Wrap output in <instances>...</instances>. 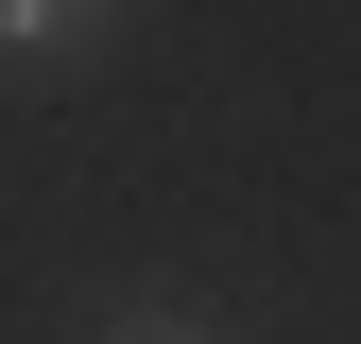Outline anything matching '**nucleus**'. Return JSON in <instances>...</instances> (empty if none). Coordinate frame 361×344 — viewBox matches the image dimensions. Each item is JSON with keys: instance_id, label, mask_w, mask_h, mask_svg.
<instances>
[{"instance_id": "obj_1", "label": "nucleus", "mask_w": 361, "mask_h": 344, "mask_svg": "<svg viewBox=\"0 0 361 344\" xmlns=\"http://www.w3.org/2000/svg\"><path fill=\"white\" fill-rule=\"evenodd\" d=\"M138 0H0V69H86Z\"/></svg>"}, {"instance_id": "obj_2", "label": "nucleus", "mask_w": 361, "mask_h": 344, "mask_svg": "<svg viewBox=\"0 0 361 344\" xmlns=\"http://www.w3.org/2000/svg\"><path fill=\"white\" fill-rule=\"evenodd\" d=\"M104 344H224V327H190V310H121Z\"/></svg>"}]
</instances>
